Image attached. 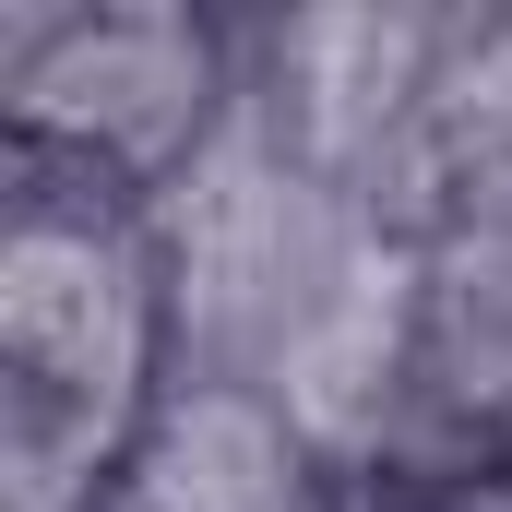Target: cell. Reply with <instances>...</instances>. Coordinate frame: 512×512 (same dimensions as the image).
I'll use <instances>...</instances> for the list:
<instances>
[{
    "mask_svg": "<svg viewBox=\"0 0 512 512\" xmlns=\"http://www.w3.org/2000/svg\"><path fill=\"white\" fill-rule=\"evenodd\" d=\"M12 96H24V120L48 131V143H84V155H120V167H191L215 120L239 108L227 84H215V48H203V24H179V12H96V24H60L24 72H12Z\"/></svg>",
    "mask_w": 512,
    "mask_h": 512,
    "instance_id": "obj_1",
    "label": "cell"
},
{
    "mask_svg": "<svg viewBox=\"0 0 512 512\" xmlns=\"http://www.w3.org/2000/svg\"><path fill=\"white\" fill-rule=\"evenodd\" d=\"M143 512H298V429L262 393H179L143 453Z\"/></svg>",
    "mask_w": 512,
    "mask_h": 512,
    "instance_id": "obj_2",
    "label": "cell"
}]
</instances>
